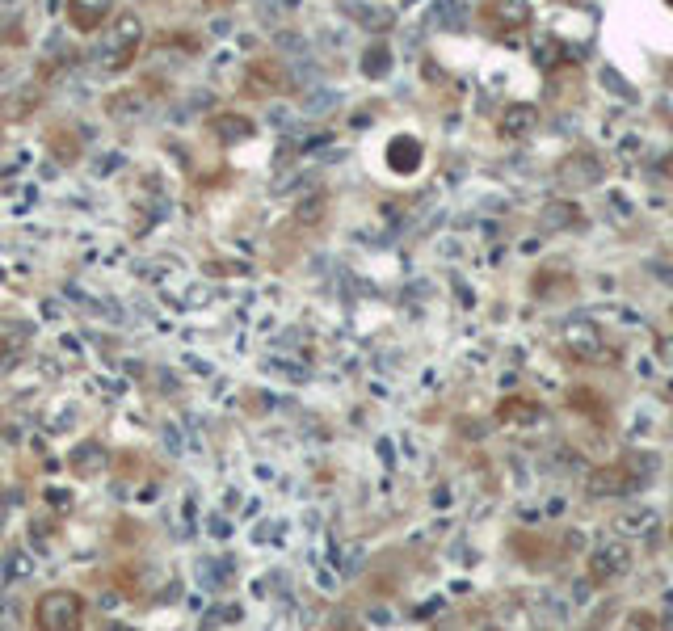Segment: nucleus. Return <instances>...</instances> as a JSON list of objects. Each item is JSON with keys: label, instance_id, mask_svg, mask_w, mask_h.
I'll use <instances>...</instances> for the list:
<instances>
[{"label": "nucleus", "instance_id": "nucleus-1", "mask_svg": "<svg viewBox=\"0 0 673 631\" xmlns=\"http://www.w3.org/2000/svg\"><path fill=\"white\" fill-rule=\"evenodd\" d=\"M139 43H144V22H139L135 13H118L110 22L106 43H101V64H106L110 72H122L135 59Z\"/></svg>", "mask_w": 673, "mask_h": 631}, {"label": "nucleus", "instance_id": "nucleus-2", "mask_svg": "<svg viewBox=\"0 0 673 631\" xmlns=\"http://www.w3.org/2000/svg\"><path fill=\"white\" fill-rule=\"evenodd\" d=\"M640 480H644V467H636V459H619V463L594 467L585 488H589V497H619V493L640 488Z\"/></svg>", "mask_w": 673, "mask_h": 631}, {"label": "nucleus", "instance_id": "nucleus-3", "mask_svg": "<svg viewBox=\"0 0 673 631\" xmlns=\"http://www.w3.org/2000/svg\"><path fill=\"white\" fill-rule=\"evenodd\" d=\"M80 615H85V602H80V594H68V589H55V594H43V602L34 606V623L38 627H76Z\"/></svg>", "mask_w": 673, "mask_h": 631}, {"label": "nucleus", "instance_id": "nucleus-4", "mask_svg": "<svg viewBox=\"0 0 673 631\" xmlns=\"http://www.w3.org/2000/svg\"><path fill=\"white\" fill-rule=\"evenodd\" d=\"M480 22H484V30L509 38V34L530 26V5L526 0H488V5L480 9Z\"/></svg>", "mask_w": 673, "mask_h": 631}, {"label": "nucleus", "instance_id": "nucleus-5", "mask_svg": "<svg viewBox=\"0 0 673 631\" xmlns=\"http://www.w3.org/2000/svg\"><path fill=\"white\" fill-rule=\"evenodd\" d=\"M560 345L568 354H573L577 362H594V354L602 350V333H598V324H589V320H577V324H568Z\"/></svg>", "mask_w": 673, "mask_h": 631}, {"label": "nucleus", "instance_id": "nucleus-6", "mask_svg": "<svg viewBox=\"0 0 673 631\" xmlns=\"http://www.w3.org/2000/svg\"><path fill=\"white\" fill-rule=\"evenodd\" d=\"M282 85H287V76H282V68L274 64V59H257V64L244 72V93H253V97H270Z\"/></svg>", "mask_w": 673, "mask_h": 631}, {"label": "nucleus", "instance_id": "nucleus-7", "mask_svg": "<svg viewBox=\"0 0 673 631\" xmlns=\"http://www.w3.org/2000/svg\"><path fill=\"white\" fill-rule=\"evenodd\" d=\"M110 17V0H68V22L80 34H93Z\"/></svg>", "mask_w": 673, "mask_h": 631}, {"label": "nucleus", "instance_id": "nucleus-8", "mask_svg": "<svg viewBox=\"0 0 673 631\" xmlns=\"http://www.w3.org/2000/svg\"><path fill=\"white\" fill-rule=\"evenodd\" d=\"M38 106H43V89H38V85H17L5 97V106H0V110H5L9 122H30L38 114Z\"/></svg>", "mask_w": 673, "mask_h": 631}, {"label": "nucleus", "instance_id": "nucleus-9", "mask_svg": "<svg viewBox=\"0 0 673 631\" xmlns=\"http://www.w3.org/2000/svg\"><path fill=\"white\" fill-rule=\"evenodd\" d=\"M387 165H392L396 173H413L421 165V144L413 135H396L392 144H387Z\"/></svg>", "mask_w": 673, "mask_h": 631}, {"label": "nucleus", "instance_id": "nucleus-10", "mask_svg": "<svg viewBox=\"0 0 673 631\" xmlns=\"http://www.w3.org/2000/svg\"><path fill=\"white\" fill-rule=\"evenodd\" d=\"M497 417H501L505 425H539V421H543V404H539V400L509 396L501 409H497Z\"/></svg>", "mask_w": 673, "mask_h": 631}, {"label": "nucleus", "instance_id": "nucleus-11", "mask_svg": "<svg viewBox=\"0 0 673 631\" xmlns=\"http://www.w3.org/2000/svg\"><path fill=\"white\" fill-rule=\"evenodd\" d=\"M627 564H631V552L615 543V547H606V552H598V560L589 564V577H594V581H610V577H619Z\"/></svg>", "mask_w": 673, "mask_h": 631}, {"label": "nucleus", "instance_id": "nucleus-12", "mask_svg": "<svg viewBox=\"0 0 673 631\" xmlns=\"http://www.w3.org/2000/svg\"><path fill=\"white\" fill-rule=\"evenodd\" d=\"M211 131H215L219 144H236V139L253 135V122L240 118V114H219V118H211Z\"/></svg>", "mask_w": 673, "mask_h": 631}, {"label": "nucleus", "instance_id": "nucleus-13", "mask_svg": "<svg viewBox=\"0 0 673 631\" xmlns=\"http://www.w3.org/2000/svg\"><path fill=\"white\" fill-rule=\"evenodd\" d=\"M535 106H509L505 114H501V135L505 139H518V135H526L530 127H535Z\"/></svg>", "mask_w": 673, "mask_h": 631}, {"label": "nucleus", "instance_id": "nucleus-14", "mask_svg": "<svg viewBox=\"0 0 673 631\" xmlns=\"http://www.w3.org/2000/svg\"><path fill=\"white\" fill-rule=\"evenodd\" d=\"M72 467L80 476H97L101 467H106V451H101L97 442H85V446H76L72 451Z\"/></svg>", "mask_w": 673, "mask_h": 631}, {"label": "nucleus", "instance_id": "nucleus-15", "mask_svg": "<svg viewBox=\"0 0 673 631\" xmlns=\"http://www.w3.org/2000/svg\"><path fill=\"white\" fill-rule=\"evenodd\" d=\"M106 110H110L114 118H135L139 110H148V97H144V93H118V97L106 101Z\"/></svg>", "mask_w": 673, "mask_h": 631}, {"label": "nucleus", "instance_id": "nucleus-16", "mask_svg": "<svg viewBox=\"0 0 673 631\" xmlns=\"http://www.w3.org/2000/svg\"><path fill=\"white\" fill-rule=\"evenodd\" d=\"M387 68H392V51H387V47H371V51H366V59H362V72L366 76H383Z\"/></svg>", "mask_w": 673, "mask_h": 631}, {"label": "nucleus", "instance_id": "nucleus-17", "mask_svg": "<svg viewBox=\"0 0 673 631\" xmlns=\"http://www.w3.org/2000/svg\"><path fill=\"white\" fill-rule=\"evenodd\" d=\"M5 514H9V505H5V497H0V522H5Z\"/></svg>", "mask_w": 673, "mask_h": 631}, {"label": "nucleus", "instance_id": "nucleus-18", "mask_svg": "<svg viewBox=\"0 0 673 631\" xmlns=\"http://www.w3.org/2000/svg\"><path fill=\"white\" fill-rule=\"evenodd\" d=\"M0 5H17V0H0Z\"/></svg>", "mask_w": 673, "mask_h": 631}]
</instances>
